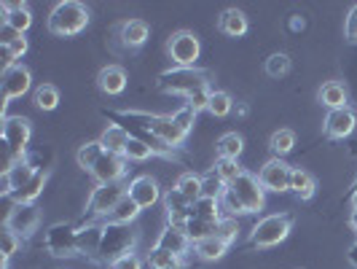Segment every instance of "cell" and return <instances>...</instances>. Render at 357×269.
I'll use <instances>...</instances> for the list:
<instances>
[{
  "instance_id": "cell-14",
  "label": "cell",
  "mask_w": 357,
  "mask_h": 269,
  "mask_svg": "<svg viewBox=\"0 0 357 269\" xmlns=\"http://www.w3.org/2000/svg\"><path fill=\"white\" fill-rule=\"evenodd\" d=\"M3 226H8V229L17 232L19 237H30V234L40 226V210H38L36 205H19L17 202V208L11 210L8 221H6Z\"/></svg>"
},
{
  "instance_id": "cell-18",
  "label": "cell",
  "mask_w": 357,
  "mask_h": 269,
  "mask_svg": "<svg viewBox=\"0 0 357 269\" xmlns=\"http://www.w3.org/2000/svg\"><path fill=\"white\" fill-rule=\"evenodd\" d=\"M164 208H167V218H169V224L185 229V221L191 218V202L183 197L178 189H169V191L164 194Z\"/></svg>"
},
{
  "instance_id": "cell-4",
  "label": "cell",
  "mask_w": 357,
  "mask_h": 269,
  "mask_svg": "<svg viewBox=\"0 0 357 269\" xmlns=\"http://www.w3.org/2000/svg\"><path fill=\"white\" fill-rule=\"evenodd\" d=\"M293 229V218L285 213H274L261 218L250 234V245L252 248H274L280 242H285L287 234Z\"/></svg>"
},
{
  "instance_id": "cell-45",
  "label": "cell",
  "mask_w": 357,
  "mask_h": 269,
  "mask_svg": "<svg viewBox=\"0 0 357 269\" xmlns=\"http://www.w3.org/2000/svg\"><path fill=\"white\" fill-rule=\"evenodd\" d=\"M172 122H175L185 135H188V132H191V126H194V122H197V110H194L191 106H183L178 113H172Z\"/></svg>"
},
{
  "instance_id": "cell-40",
  "label": "cell",
  "mask_w": 357,
  "mask_h": 269,
  "mask_svg": "<svg viewBox=\"0 0 357 269\" xmlns=\"http://www.w3.org/2000/svg\"><path fill=\"white\" fill-rule=\"evenodd\" d=\"M0 237H3V253H0V259H3V267H6V264H8V259L22 248V237H19L17 232H11L8 226H3Z\"/></svg>"
},
{
  "instance_id": "cell-9",
  "label": "cell",
  "mask_w": 357,
  "mask_h": 269,
  "mask_svg": "<svg viewBox=\"0 0 357 269\" xmlns=\"http://www.w3.org/2000/svg\"><path fill=\"white\" fill-rule=\"evenodd\" d=\"M129 186L119 183H100L89 197V215L91 218H110V213L116 210V205L126 197Z\"/></svg>"
},
{
  "instance_id": "cell-46",
  "label": "cell",
  "mask_w": 357,
  "mask_h": 269,
  "mask_svg": "<svg viewBox=\"0 0 357 269\" xmlns=\"http://www.w3.org/2000/svg\"><path fill=\"white\" fill-rule=\"evenodd\" d=\"M210 97H213V92H210V87H204V89L194 92V94H188L185 100H188V106L194 108V110H207L210 108Z\"/></svg>"
},
{
  "instance_id": "cell-37",
  "label": "cell",
  "mask_w": 357,
  "mask_h": 269,
  "mask_svg": "<svg viewBox=\"0 0 357 269\" xmlns=\"http://www.w3.org/2000/svg\"><path fill=\"white\" fill-rule=\"evenodd\" d=\"M242 173H245V170L236 164V159H218V164H215V178L220 180L223 186L234 183Z\"/></svg>"
},
{
  "instance_id": "cell-8",
  "label": "cell",
  "mask_w": 357,
  "mask_h": 269,
  "mask_svg": "<svg viewBox=\"0 0 357 269\" xmlns=\"http://www.w3.org/2000/svg\"><path fill=\"white\" fill-rule=\"evenodd\" d=\"M167 52H169V59L178 68H194L199 54H202V43L191 30H178L167 41Z\"/></svg>"
},
{
  "instance_id": "cell-31",
  "label": "cell",
  "mask_w": 357,
  "mask_h": 269,
  "mask_svg": "<svg viewBox=\"0 0 357 269\" xmlns=\"http://www.w3.org/2000/svg\"><path fill=\"white\" fill-rule=\"evenodd\" d=\"M191 213L199 215V218H207V221H220V197H199L194 205H191Z\"/></svg>"
},
{
  "instance_id": "cell-36",
  "label": "cell",
  "mask_w": 357,
  "mask_h": 269,
  "mask_svg": "<svg viewBox=\"0 0 357 269\" xmlns=\"http://www.w3.org/2000/svg\"><path fill=\"white\" fill-rule=\"evenodd\" d=\"M293 145H296V135H293L290 129H277V132L271 135V140H268V148H271L280 159L293 151Z\"/></svg>"
},
{
  "instance_id": "cell-42",
  "label": "cell",
  "mask_w": 357,
  "mask_h": 269,
  "mask_svg": "<svg viewBox=\"0 0 357 269\" xmlns=\"http://www.w3.org/2000/svg\"><path fill=\"white\" fill-rule=\"evenodd\" d=\"M287 71H290V57H287V54L277 52L266 59V73L271 78H280V75H285Z\"/></svg>"
},
{
  "instance_id": "cell-1",
  "label": "cell",
  "mask_w": 357,
  "mask_h": 269,
  "mask_svg": "<svg viewBox=\"0 0 357 269\" xmlns=\"http://www.w3.org/2000/svg\"><path fill=\"white\" fill-rule=\"evenodd\" d=\"M226 202V210L231 215H250L261 213L266 205V189L261 186V180L252 173H242L239 178L226 186V191L220 194Z\"/></svg>"
},
{
  "instance_id": "cell-26",
  "label": "cell",
  "mask_w": 357,
  "mask_h": 269,
  "mask_svg": "<svg viewBox=\"0 0 357 269\" xmlns=\"http://www.w3.org/2000/svg\"><path fill=\"white\" fill-rule=\"evenodd\" d=\"M215 229H218V221H207V218H199V215L191 213V218L185 221V234L188 240L197 245L207 237H215Z\"/></svg>"
},
{
  "instance_id": "cell-15",
  "label": "cell",
  "mask_w": 357,
  "mask_h": 269,
  "mask_svg": "<svg viewBox=\"0 0 357 269\" xmlns=\"http://www.w3.org/2000/svg\"><path fill=\"white\" fill-rule=\"evenodd\" d=\"M126 194L137 202L140 210H148V208H153L161 199V189H159V183H156V178H151V175H137V178L129 183V191H126Z\"/></svg>"
},
{
  "instance_id": "cell-52",
  "label": "cell",
  "mask_w": 357,
  "mask_h": 269,
  "mask_svg": "<svg viewBox=\"0 0 357 269\" xmlns=\"http://www.w3.org/2000/svg\"><path fill=\"white\" fill-rule=\"evenodd\" d=\"M175 269H188V267H183V264H180V267H175Z\"/></svg>"
},
{
  "instance_id": "cell-7",
  "label": "cell",
  "mask_w": 357,
  "mask_h": 269,
  "mask_svg": "<svg viewBox=\"0 0 357 269\" xmlns=\"http://www.w3.org/2000/svg\"><path fill=\"white\" fill-rule=\"evenodd\" d=\"M33 138V129H30V122L24 116H6L3 119V145L6 151L14 157V161H24V154H27V143Z\"/></svg>"
},
{
  "instance_id": "cell-53",
  "label": "cell",
  "mask_w": 357,
  "mask_h": 269,
  "mask_svg": "<svg viewBox=\"0 0 357 269\" xmlns=\"http://www.w3.org/2000/svg\"><path fill=\"white\" fill-rule=\"evenodd\" d=\"M3 269H6V267H3Z\"/></svg>"
},
{
  "instance_id": "cell-29",
  "label": "cell",
  "mask_w": 357,
  "mask_h": 269,
  "mask_svg": "<svg viewBox=\"0 0 357 269\" xmlns=\"http://www.w3.org/2000/svg\"><path fill=\"white\" fill-rule=\"evenodd\" d=\"M226 251H229V242H223L220 237H207V240L194 245V253L202 261H218V259L226 256Z\"/></svg>"
},
{
  "instance_id": "cell-23",
  "label": "cell",
  "mask_w": 357,
  "mask_h": 269,
  "mask_svg": "<svg viewBox=\"0 0 357 269\" xmlns=\"http://www.w3.org/2000/svg\"><path fill=\"white\" fill-rule=\"evenodd\" d=\"M151 36V27H148V22L143 19H129L121 24V43L129 46V49H137V46H143L145 41Z\"/></svg>"
},
{
  "instance_id": "cell-2",
  "label": "cell",
  "mask_w": 357,
  "mask_h": 269,
  "mask_svg": "<svg viewBox=\"0 0 357 269\" xmlns=\"http://www.w3.org/2000/svg\"><path fill=\"white\" fill-rule=\"evenodd\" d=\"M135 245H137V229H135L132 224L105 221V224H102V237H100L97 256H100L105 264H113V261L124 259L129 253H135Z\"/></svg>"
},
{
  "instance_id": "cell-22",
  "label": "cell",
  "mask_w": 357,
  "mask_h": 269,
  "mask_svg": "<svg viewBox=\"0 0 357 269\" xmlns=\"http://www.w3.org/2000/svg\"><path fill=\"white\" fill-rule=\"evenodd\" d=\"M97 87L105 94H121L126 89V71L119 65H107L97 75Z\"/></svg>"
},
{
  "instance_id": "cell-20",
  "label": "cell",
  "mask_w": 357,
  "mask_h": 269,
  "mask_svg": "<svg viewBox=\"0 0 357 269\" xmlns=\"http://www.w3.org/2000/svg\"><path fill=\"white\" fill-rule=\"evenodd\" d=\"M0 8H3V27H11L22 36L30 30L33 14H30V8L24 3H3Z\"/></svg>"
},
{
  "instance_id": "cell-50",
  "label": "cell",
  "mask_w": 357,
  "mask_h": 269,
  "mask_svg": "<svg viewBox=\"0 0 357 269\" xmlns=\"http://www.w3.org/2000/svg\"><path fill=\"white\" fill-rule=\"evenodd\" d=\"M349 226L357 232V210H352V218H349Z\"/></svg>"
},
{
  "instance_id": "cell-39",
  "label": "cell",
  "mask_w": 357,
  "mask_h": 269,
  "mask_svg": "<svg viewBox=\"0 0 357 269\" xmlns=\"http://www.w3.org/2000/svg\"><path fill=\"white\" fill-rule=\"evenodd\" d=\"M148 264H151V269H175V267H180V259L175 253L153 248V251L148 253Z\"/></svg>"
},
{
  "instance_id": "cell-49",
  "label": "cell",
  "mask_w": 357,
  "mask_h": 269,
  "mask_svg": "<svg viewBox=\"0 0 357 269\" xmlns=\"http://www.w3.org/2000/svg\"><path fill=\"white\" fill-rule=\"evenodd\" d=\"M352 210H357V180L355 186H352Z\"/></svg>"
},
{
  "instance_id": "cell-21",
  "label": "cell",
  "mask_w": 357,
  "mask_h": 269,
  "mask_svg": "<svg viewBox=\"0 0 357 269\" xmlns=\"http://www.w3.org/2000/svg\"><path fill=\"white\" fill-rule=\"evenodd\" d=\"M218 30L229 38H242L248 33V17L239 8H226L218 19Z\"/></svg>"
},
{
  "instance_id": "cell-12",
  "label": "cell",
  "mask_w": 357,
  "mask_h": 269,
  "mask_svg": "<svg viewBox=\"0 0 357 269\" xmlns=\"http://www.w3.org/2000/svg\"><path fill=\"white\" fill-rule=\"evenodd\" d=\"M126 170H129V161L126 157H119V154H102L100 161L91 167V178L97 180V186L100 183H119V180H124Z\"/></svg>"
},
{
  "instance_id": "cell-17",
  "label": "cell",
  "mask_w": 357,
  "mask_h": 269,
  "mask_svg": "<svg viewBox=\"0 0 357 269\" xmlns=\"http://www.w3.org/2000/svg\"><path fill=\"white\" fill-rule=\"evenodd\" d=\"M153 248H159V251H167V253H175L178 259H183L188 248H191V240H188V234L183 226H172V224H167L164 226V232L159 234V240H156V245Z\"/></svg>"
},
{
  "instance_id": "cell-6",
  "label": "cell",
  "mask_w": 357,
  "mask_h": 269,
  "mask_svg": "<svg viewBox=\"0 0 357 269\" xmlns=\"http://www.w3.org/2000/svg\"><path fill=\"white\" fill-rule=\"evenodd\" d=\"M43 245H46V251L52 253L54 259H73V256H78L81 253V248H78V226L65 224V221L52 224L46 229Z\"/></svg>"
},
{
  "instance_id": "cell-47",
  "label": "cell",
  "mask_w": 357,
  "mask_h": 269,
  "mask_svg": "<svg viewBox=\"0 0 357 269\" xmlns=\"http://www.w3.org/2000/svg\"><path fill=\"white\" fill-rule=\"evenodd\" d=\"M110 269H143V259H140L137 253H129V256H124V259L113 261Z\"/></svg>"
},
{
  "instance_id": "cell-38",
  "label": "cell",
  "mask_w": 357,
  "mask_h": 269,
  "mask_svg": "<svg viewBox=\"0 0 357 269\" xmlns=\"http://www.w3.org/2000/svg\"><path fill=\"white\" fill-rule=\"evenodd\" d=\"M36 106L40 108V110H54V108L59 106V92H56V87H52V84L38 87L36 89Z\"/></svg>"
},
{
  "instance_id": "cell-41",
  "label": "cell",
  "mask_w": 357,
  "mask_h": 269,
  "mask_svg": "<svg viewBox=\"0 0 357 269\" xmlns=\"http://www.w3.org/2000/svg\"><path fill=\"white\" fill-rule=\"evenodd\" d=\"M231 108H234V103H231V94H229V92H213L210 108H207L213 116H229Z\"/></svg>"
},
{
  "instance_id": "cell-32",
  "label": "cell",
  "mask_w": 357,
  "mask_h": 269,
  "mask_svg": "<svg viewBox=\"0 0 357 269\" xmlns=\"http://www.w3.org/2000/svg\"><path fill=\"white\" fill-rule=\"evenodd\" d=\"M102 237V224H86V229H78V248L81 253H97Z\"/></svg>"
},
{
  "instance_id": "cell-5",
  "label": "cell",
  "mask_w": 357,
  "mask_h": 269,
  "mask_svg": "<svg viewBox=\"0 0 357 269\" xmlns=\"http://www.w3.org/2000/svg\"><path fill=\"white\" fill-rule=\"evenodd\" d=\"M156 84H159L161 92H172V94L188 97V94L207 87V73L197 71V68H172V71L161 73Z\"/></svg>"
},
{
  "instance_id": "cell-24",
  "label": "cell",
  "mask_w": 357,
  "mask_h": 269,
  "mask_svg": "<svg viewBox=\"0 0 357 269\" xmlns=\"http://www.w3.org/2000/svg\"><path fill=\"white\" fill-rule=\"evenodd\" d=\"M129 138H132V135L126 132L124 126L110 124V126H105V132L100 135V143H102V148H105L107 154H119V157H124Z\"/></svg>"
},
{
  "instance_id": "cell-19",
  "label": "cell",
  "mask_w": 357,
  "mask_h": 269,
  "mask_svg": "<svg viewBox=\"0 0 357 269\" xmlns=\"http://www.w3.org/2000/svg\"><path fill=\"white\" fill-rule=\"evenodd\" d=\"M0 46H3V62H6V68H14L19 57L27 52V38L22 36V33H17V30H11V27H3Z\"/></svg>"
},
{
  "instance_id": "cell-28",
  "label": "cell",
  "mask_w": 357,
  "mask_h": 269,
  "mask_svg": "<svg viewBox=\"0 0 357 269\" xmlns=\"http://www.w3.org/2000/svg\"><path fill=\"white\" fill-rule=\"evenodd\" d=\"M46 180H49V173H46V170H38L36 178L30 180L22 191L11 194L14 202H19V205H36V199L40 197V191H43V186H46Z\"/></svg>"
},
{
  "instance_id": "cell-34",
  "label": "cell",
  "mask_w": 357,
  "mask_h": 269,
  "mask_svg": "<svg viewBox=\"0 0 357 269\" xmlns=\"http://www.w3.org/2000/svg\"><path fill=\"white\" fill-rule=\"evenodd\" d=\"M102 154H105L102 143H100V140H91V143H84L81 148H78V157H75V159H78V164H81L84 170H89L91 173V167L100 161Z\"/></svg>"
},
{
  "instance_id": "cell-3",
  "label": "cell",
  "mask_w": 357,
  "mask_h": 269,
  "mask_svg": "<svg viewBox=\"0 0 357 269\" xmlns=\"http://www.w3.org/2000/svg\"><path fill=\"white\" fill-rule=\"evenodd\" d=\"M86 24H89V8L84 3H78V0L56 3L52 8V14H49V22H46L49 33L59 38L78 36L81 30H86Z\"/></svg>"
},
{
  "instance_id": "cell-48",
  "label": "cell",
  "mask_w": 357,
  "mask_h": 269,
  "mask_svg": "<svg viewBox=\"0 0 357 269\" xmlns=\"http://www.w3.org/2000/svg\"><path fill=\"white\" fill-rule=\"evenodd\" d=\"M344 36L347 41H357V6L349 8V14H347V22H344Z\"/></svg>"
},
{
  "instance_id": "cell-25",
  "label": "cell",
  "mask_w": 357,
  "mask_h": 269,
  "mask_svg": "<svg viewBox=\"0 0 357 269\" xmlns=\"http://www.w3.org/2000/svg\"><path fill=\"white\" fill-rule=\"evenodd\" d=\"M290 191L301 199H312L314 191H317V183H314V178H312L306 170L293 167V173H290Z\"/></svg>"
},
{
  "instance_id": "cell-44",
  "label": "cell",
  "mask_w": 357,
  "mask_h": 269,
  "mask_svg": "<svg viewBox=\"0 0 357 269\" xmlns=\"http://www.w3.org/2000/svg\"><path fill=\"white\" fill-rule=\"evenodd\" d=\"M236 232H239V224H236L234 218H220V221H218V229H215V237H220L223 242L231 245L234 240H236Z\"/></svg>"
},
{
  "instance_id": "cell-27",
  "label": "cell",
  "mask_w": 357,
  "mask_h": 269,
  "mask_svg": "<svg viewBox=\"0 0 357 269\" xmlns=\"http://www.w3.org/2000/svg\"><path fill=\"white\" fill-rule=\"evenodd\" d=\"M320 103L328 110H336V108H347V89H344V84L339 81H328V84H322L320 89Z\"/></svg>"
},
{
  "instance_id": "cell-13",
  "label": "cell",
  "mask_w": 357,
  "mask_h": 269,
  "mask_svg": "<svg viewBox=\"0 0 357 269\" xmlns=\"http://www.w3.org/2000/svg\"><path fill=\"white\" fill-rule=\"evenodd\" d=\"M357 116L352 108H336V110H328L325 116V135L333 138V140H344L355 132Z\"/></svg>"
},
{
  "instance_id": "cell-10",
  "label": "cell",
  "mask_w": 357,
  "mask_h": 269,
  "mask_svg": "<svg viewBox=\"0 0 357 269\" xmlns=\"http://www.w3.org/2000/svg\"><path fill=\"white\" fill-rule=\"evenodd\" d=\"M33 87V75L24 65L3 68V119H6V106L17 97H24Z\"/></svg>"
},
{
  "instance_id": "cell-35",
  "label": "cell",
  "mask_w": 357,
  "mask_h": 269,
  "mask_svg": "<svg viewBox=\"0 0 357 269\" xmlns=\"http://www.w3.org/2000/svg\"><path fill=\"white\" fill-rule=\"evenodd\" d=\"M140 215V208H137V202L126 194L119 205H116V210L110 213V221H116V224H132L135 218Z\"/></svg>"
},
{
  "instance_id": "cell-11",
  "label": "cell",
  "mask_w": 357,
  "mask_h": 269,
  "mask_svg": "<svg viewBox=\"0 0 357 269\" xmlns=\"http://www.w3.org/2000/svg\"><path fill=\"white\" fill-rule=\"evenodd\" d=\"M290 173H293V167H290L285 159L274 157V159H268L266 164L261 167L258 180H261V186H264L266 191L282 194V191H290Z\"/></svg>"
},
{
  "instance_id": "cell-43",
  "label": "cell",
  "mask_w": 357,
  "mask_h": 269,
  "mask_svg": "<svg viewBox=\"0 0 357 269\" xmlns=\"http://www.w3.org/2000/svg\"><path fill=\"white\" fill-rule=\"evenodd\" d=\"M124 157H126V161H145L148 157H153V151H151V148H148L143 140H137V138H129Z\"/></svg>"
},
{
  "instance_id": "cell-33",
  "label": "cell",
  "mask_w": 357,
  "mask_h": 269,
  "mask_svg": "<svg viewBox=\"0 0 357 269\" xmlns=\"http://www.w3.org/2000/svg\"><path fill=\"white\" fill-rule=\"evenodd\" d=\"M242 138L236 135V132H226L220 140H218V157L220 159H239V154H242Z\"/></svg>"
},
{
  "instance_id": "cell-16",
  "label": "cell",
  "mask_w": 357,
  "mask_h": 269,
  "mask_svg": "<svg viewBox=\"0 0 357 269\" xmlns=\"http://www.w3.org/2000/svg\"><path fill=\"white\" fill-rule=\"evenodd\" d=\"M148 124H151V132L161 138L164 143L169 145V148H178V145L185 143V132L180 129L175 122H172V116H156V113H148Z\"/></svg>"
},
{
  "instance_id": "cell-30",
  "label": "cell",
  "mask_w": 357,
  "mask_h": 269,
  "mask_svg": "<svg viewBox=\"0 0 357 269\" xmlns=\"http://www.w3.org/2000/svg\"><path fill=\"white\" fill-rule=\"evenodd\" d=\"M175 189H178L183 197L188 199L191 205L197 202L199 197H204V180L194 175V173H185V175H180L178 183H175Z\"/></svg>"
},
{
  "instance_id": "cell-51",
  "label": "cell",
  "mask_w": 357,
  "mask_h": 269,
  "mask_svg": "<svg viewBox=\"0 0 357 269\" xmlns=\"http://www.w3.org/2000/svg\"><path fill=\"white\" fill-rule=\"evenodd\" d=\"M349 261H352V264L357 267V245L352 248V251H349Z\"/></svg>"
}]
</instances>
